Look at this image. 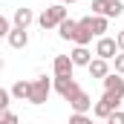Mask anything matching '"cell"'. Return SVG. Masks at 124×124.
Wrapping results in <instances>:
<instances>
[{"instance_id":"obj_1","label":"cell","mask_w":124,"mask_h":124,"mask_svg":"<svg viewBox=\"0 0 124 124\" xmlns=\"http://www.w3.org/2000/svg\"><path fill=\"white\" fill-rule=\"evenodd\" d=\"M63 17H66V6H63V3H49V6L40 12L38 23H40V29H58V23H61Z\"/></svg>"},{"instance_id":"obj_2","label":"cell","mask_w":124,"mask_h":124,"mask_svg":"<svg viewBox=\"0 0 124 124\" xmlns=\"http://www.w3.org/2000/svg\"><path fill=\"white\" fill-rule=\"evenodd\" d=\"M49 93H52V81L46 78V75H38L35 81H32L29 87V104H46V98H49Z\"/></svg>"},{"instance_id":"obj_3","label":"cell","mask_w":124,"mask_h":124,"mask_svg":"<svg viewBox=\"0 0 124 124\" xmlns=\"http://www.w3.org/2000/svg\"><path fill=\"white\" fill-rule=\"evenodd\" d=\"M52 90H55V93L61 95L63 101H69V98H72V95L78 93L81 87H78V81H75L72 75H55V84H52Z\"/></svg>"},{"instance_id":"obj_4","label":"cell","mask_w":124,"mask_h":124,"mask_svg":"<svg viewBox=\"0 0 124 124\" xmlns=\"http://www.w3.org/2000/svg\"><path fill=\"white\" fill-rule=\"evenodd\" d=\"M101 81H104V93H110V95H116L118 101H124V78L118 72H107Z\"/></svg>"},{"instance_id":"obj_5","label":"cell","mask_w":124,"mask_h":124,"mask_svg":"<svg viewBox=\"0 0 124 124\" xmlns=\"http://www.w3.org/2000/svg\"><path fill=\"white\" fill-rule=\"evenodd\" d=\"M118 52V43H116V38H107V35H98V40H95V55L98 58H107V61H113V55Z\"/></svg>"},{"instance_id":"obj_6","label":"cell","mask_w":124,"mask_h":124,"mask_svg":"<svg viewBox=\"0 0 124 124\" xmlns=\"http://www.w3.org/2000/svg\"><path fill=\"white\" fill-rule=\"evenodd\" d=\"M6 40H9L12 49H26L29 46V32L23 29V26H12L9 35H6Z\"/></svg>"},{"instance_id":"obj_7","label":"cell","mask_w":124,"mask_h":124,"mask_svg":"<svg viewBox=\"0 0 124 124\" xmlns=\"http://www.w3.org/2000/svg\"><path fill=\"white\" fill-rule=\"evenodd\" d=\"M69 107H72L75 113H90V110H93V98H90V93L78 90V93L69 98Z\"/></svg>"},{"instance_id":"obj_8","label":"cell","mask_w":124,"mask_h":124,"mask_svg":"<svg viewBox=\"0 0 124 124\" xmlns=\"http://www.w3.org/2000/svg\"><path fill=\"white\" fill-rule=\"evenodd\" d=\"M90 40H93V29H90V17H81V20H78V29H75V38H72V43L90 46Z\"/></svg>"},{"instance_id":"obj_9","label":"cell","mask_w":124,"mask_h":124,"mask_svg":"<svg viewBox=\"0 0 124 124\" xmlns=\"http://www.w3.org/2000/svg\"><path fill=\"white\" fill-rule=\"evenodd\" d=\"M52 72L55 75H72L75 72V63L69 55H55V61H52Z\"/></svg>"},{"instance_id":"obj_10","label":"cell","mask_w":124,"mask_h":124,"mask_svg":"<svg viewBox=\"0 0 124 124\" xmlns=\"http://www.w3.org/2000/svg\"><path fill=\"white\" fill-rule=\"evenodd\" d=\"M87 72H90V78H104V75L110 72V61H107V58H98V55H95L93 61L87 63Z\"/></svg>"},{"instance_id":"obj_11","label":"cell","mask_w":124,"mask_h":124,"mask_svg":"<svg viewBox=\"0 0 124 124\" xmlns=\"http://www.w3.org/2000/svg\"><path fill=\"white\" fill-rule=\"evenodd\" d=\"M69 58H72V63H75V66H87V63L93 61V52H90L87 46H81V43H75V49L69 52Z\"/></svg>"},{"instance_id":"obj_12","label":"cell","mask_w":124,"mask_h":124,"mask_svg":"<svg viewBox=\"0 0 124 124\" xmlns=\"http://www.w3.org/2000/svg\"><path fill=\"white\" fill-rule=\"evenodd\" d=\"M75 29H78V20H72L69 15L58 23V35H61L63 40H72V38H75Z\"/></svg>"},{"instance_id":"obj_13","label":"cell","mask_w":124,"mask_h":124,"mask_svg":"<svg viewBox=\"0 0 124 124\" xmlns=\"http://www.w3.org/2000/svg\"><path fill=\"white\" fill-rule=\"evenodd\" d=\"M32 20H35L32 9H26V6L15 9V26H23V29H29V23H32Z\"/></svg>"},{"instance_id":"obj_14","label":"cell","mask_w":124,"mask_h":124,"mask_svg":"<svg viewBox=\"0 0 124 124\" xmlns=\"http://www.w3.org/2000/svg\"><path fill=\"white\" fill-rule=\"evenodd\" d=\"M29 87H32V81H15L12 84V98H17V101H26L29 98Z\"/></svg>"},{"instance_id":"obj_15","label":"cell","mask_w":124,"mask_h":124,"mask_svg":"<svg viewBox=\"0 0 124 124\" xmlns=\"http://www.w3.org/2000/svg\"><path fill=\"white\" fill-rule=\"evenodd\" d=\"M107 20H110V17H104V15H90V29H93L95 38L107 32Z\"/></svg>"},{"instance_id":"obj_16","label":"cell","mask_w":124,"mask_h":124,"mask_svg":"<svg viewBox=\"0 0 124 124\" xmlns=\"http://www.w3.org/2000/svg\"><path fill=\"white\" fill-rule=\"evenodd\" d=\"M110 110H116V107H113L110 101H104V98H98V101L93 104V116H95V118H107Z\"/></svg>"},{"instance_id":"obj_17","label":"cell","mask_w":124,"mask_h":124,"mask_svg":"<svg viewBox=\"0 0 124 124\" xmlns=\"http://www.w3.org/2000/svg\"><path fill=\"white\" fill-rule=\"evenodd\" d=\"M121 15H124V6H121V0H107L104 17H121Z\"/></svg>"},{"instance_id":"obj_18","label":"cell","mask_w":124,"mask_h":124,"mask_svg":"<svg viewBox=\"0 0 124 124\" xmlns=\"http://www.w3.org/2000/svg\"><path fill=\"white\" fill-rule=\"evenodd\" d=\"M104 121H107V124H124V110H118V107L110 110V116H107Z\"/></svg>"},{"instance_id":"obj_19","label":"cell","mask_w":124,"mask_h":124,"mask_svg":"<svg viewBox=\"0 0 124 124\" xmlns=\"http://www.w3.org/2000/svg\"><path fill=\"white\" fill-rule=\"evenodd\" d=\"M113 66H116L118 75H124V49H118V52L113 55Z\"/></svg>"},{"instance_id":"obj_20","label":"cell","mask_w":124,"mask_h":124,"mask_svg":"<svg viewBox=\"0 0 124 124\" xmlns=\"http://www.w3.org/2000/svg\"><path fill=\"white\" fill-rule=\"evenodd\" d=\"M12 124V121H17V116H15V113H12V110H9V107H0V124Z\"/></svg>"},{"instance_id":"obj_21","label":"cell","mask_w":124,"mask_h":124,"mask_svg":"<svg viewBox=\"0 0 124 124\" xmlns=\"http://www.w3.org/2000/svg\"><path fill=\"white\" fill-rule=\"evenodd\" d=\"M9 29H12V23H9V17H3V15H0V40H3L6 35H9Z\"/></svg>"},{"instance_id":"obj_22","label":"cell","mask_w":124,"mask_h":124,"mask_svg":"<svg viewBox=\"0 0 124 124\" xmlns=\"http://www.w3.org/2000/svg\"><path fill=\"white\" fill-rule=\"evenodd\" d=\"M69 121H72V124H87L90 118H87V113H75V110H72V116H69Z\"/></svg>"},{"instance_id":"obj_23","label":"cell","mask_w":124,"mask_h":124,"mask_svg":"<svg viewBox=\"0 0 124 124\" xmlns=\"http://www.w3.org/2000/svg\"><path fill=\"white\" fill-rule=\"evenodd\" d=\"M93 15H104V9H107V0H93Z\"/></svg>"},{"instance_id":"obj_24","label":"cell","mask_w":124,"mask_h":124,"mask_svg":"<svg viewBox=\"0 0 124 124\" xmlns=\"http://www.w3.org/2000/svg\"><path fill=\"white\" fill-rule=\"evenodd\" d=\"M116 43H118V49H124V29L116 35Z\"/></svg>"},{"instance_id":"obj_25","label":"cell","mask_w":124,"mask_h":124,"mask_svg":"<svg viewBox=\"0 0 124 124\" xmlns=\"http://www.w3.org/2000/svg\"><path fill=\"white\" fill-rule=\"evenodd\" d=\"M61 3L63 6H72V3H78V0H61Z\"/></svg>"},{"instance_id":"obj_26","label":"cell","mask_w":124,"mask_h":124,"mask_svg":"<svg viewBox=\"0 0 124 124\" xmlns=\"http://www.w3.org/2000/svg\"><path fill=\"white\" fill-rule=\"evenodd\" d=\"M0 72H3V58H0Z\"/></svg>"},{"instance_id":"obj_27","label":"cell","mask_w":124,"mask_h":124,"mask_svg":"<svg viewBox=\"0 0 124 124\" xmlns=\"http://www.w3.org/2000/svg\"><path fill=\"white\" fill-rule=\"evenodd\" d=\"M43 3H55V0H43Z\"/></svg>"},{"instance_id":"obj_28","label":"cell","mask_w":124,"mask_h":124,"mask_svg":"<svg viewBox=\"0 0 124 124\" xmlns=\"http://www.w3.org/2000/svg\"><path fill=\"white\" fill-rule=\"evenodd\" d=\"M121 104H124V101H121Z\"/></svg>"}]
</instances>
